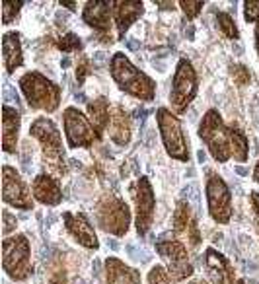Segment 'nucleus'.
<instances>
[{
    "label": "nucleus",
    "instance_id": "6ab92c4d",
    "mask_svg": "<svg viewBox=\"0 0 259 284\" xmlns=\"http://www.w3.org/2000/svg\"><path fill=\"white\" fill-rule=\"evenodd\" d=\"M145 12L143 2H115V20H117V32L119 39L125 37V32L131 28V24L141 18Z\"/></svg>",
    "mask_w": 259,
    "mask_h": 284
},
{
    "label": "nucleus",
    "instance_id": "f8f14e48",
    "mask_svg": "<svg viewBox=\"0 0 259 284\" xmlns=\"http://www.w3.org/2000/svg\"><path fill=\"white\" fill-rule=\"evenodd\" d=\"M4 174V179H2V197H4V203L16 206V208H22V210H30L33 208V201L28 193V187L26 183L22 181V177L16 174L14 168L10 166H4L2 170Z\"/></svg>",
    "mask_w": 259,
    "mask_h": 284
},
{
    "label": "nucleus",
    "instance_id": "c03bdc74",
    "mask_svg": "<svg viewBox=\"0 0 259 284\" xmlns=\"http://www.w3.org/2000/svg\"><path fill=\"white\" fill-rule=\"evenodd\" d=\"M253 179L259 183V162H257V166H255V172H253Z\"/></svg>",
    "mask_w": 259,
    "mask_h": 284
},
{
    "label": "nucleus",
    "instance_id": "f257e3e1",
    "mask_svg": "<svg viewBox=\"0 0 259 284\" xmlns=\"http://www.w3.org/2000/svg\"><path fill=\"white\" fill-rule=\"evenodd\" d=\"M111 76L113 80L117 82V86L131 94L139 99H154V94H156V84L145 74L141 72L139 68L133 66V63L129 61L123 53H115L113 59H111Z\"/></svg>",
    "mask_w": 259,
    "mask_h": 284
},
{
    "label": "nucleus",
    "instance_id": "dca6fc26",
    "mask_svg": "<svg viewBox=\"0 0 259 284\" xmlns=\"http://www.w3.org/2000/svg\"><path fill=\"white\" fill-rule=\"evenodd\" d=\"M111 6L113 2H88L84 12H82V18L88 26L99 30V32H107L109 26H111Z\"/></svg>",
    "mask_w": 259,
    "mask_h": 284
},
{
    "label": "nucleus",
    "instance_id": "1a4fd4ad",
    "mask_svg": "<svg viewBox=\"0 0 259 284\" xmlns=\"http://www.w3.org/2000/svg\"><path fill=\"white\" fill-rule=\"evenodd\" d=\"M207 201H209V212L214 222L228 224L232 218V195L218 175H210L207 181Z\"/></svg>",
    "mask_w": 259,
    "mask_h": 284
},
{
    "label": "nucleus",
    "instance_id": "49530a36",
    "mask_svg": "<svg viewBox=\"0 0 259 284\" xmlns=\"http://www.w3.org/2000/svg\"><path fill=\"white\" fill-rule=\"evenodd\" d=\"M197 156H199V162H205V152H203V150H201Z\"/></svg>",
    "mask_w": 259,
    "mask_h": 284
},
{
    "label": "nucleus",
    "instance_id": "c9c22d12",
    "mask_svg": "<svg viewBox=\"0 0 259 284\" xmlns=\"http://www.w3.org/2000/svg\"><path fill=\"white\" fill-rule=\"evenodd\" d=\"M4 99H6V101H16V103H18V94H16V90H14L12 86H6V88H4Z\"/></svg>",
    "mask_w": 259,
    "mask_h": 284
},
{
    "label": "nucleus",
    "instance_id": "7ed1b4c3",
    "mask_svg": "<svg viewBox=\"0 0 259 284\" xmlns=\"http://www.w3.org/2000/svg\"><path fill=\"white\" fill-rule=\"evenodd\" d=\"M20 88L33 109H43L51 113L61 103V88L39 72H28L26 76H22Z\"/></svg>",
    "mask_w": 259,
    "mask_h": 284
},
{
    "label": "nucleus",
    "instance_id": "c85d7f7f",
    "mask_svg": "<svg viewBox=\"0 0 259 284\" xmlns=\"http://www.w3.org/2000/svg\"><path fill=\"white\" fill-rule=\"evenodd\" d=\"M148 284H174V282L162 267H152V270L148 274Z\"/></svg>",
    "mask_w": 259,
    "mask_h": 284
},
{
    "label": "nucleus",
    "instance_id": "a18cd8bd",
    "mask_svg": "<svg viewBox=\"0 0 259 284\" xmlns=\"http://www.w3.org/2000/svg\"><path fill=\"white\" fill-rule=\"evenodd\" d=\"M68 64H70V59H63V61H61V66H63V68H66Z\"/></svg>",
    "mask_w": 259,
    "mask_h": 284
},
{
    "label": "nucleus",
    "instance_id": "b1692460",
    "mask_svg": "<svg viewBox=\"0 0 259 284\" xmlns=\"http://www.w3.org/2000/svg\"><path fill=\"white\" fill-rule=\"evenodd\" d=\"M230 148L232 154L238 162H245L249 156V146H247V138L240 128H230Z\"/></svg>",
    "mask_w": 259,
    "mask_h": 284
},
{
    "label": "nucleus",
    "instance_id": "2f4dec72",
    "mask_svg": "<svg viewBox=\"0 0 259 284\" xmlns=\"http://www.w3.org/2000/svg\"><path fill=\"white\" fill-rule=\"evenodd\" d=\"M243 16L249 22H259V2H245L243 4Z\"/></svg>",
    "mask_w": 259,
    "mask_h": 284
},
{
    "label": "nucleus",
    "instance_id": "bb28decb",
    "mask_svg": "<svg viewBox=\"0 0 259 284\" xmlns=\"http://www.w3.org/2000/svg\"><path fill=\"white\" fill-rule=\"evenodd\" d=\"M59 47L65 51V53H70V51H80L82 49V41L78 39V35L74 33H66L59 39Z\"/></svg>",
    "mask_w": 259,
    "mask_h": 284
},
{
    "label": "nucleus",
    "instance_id": "79ce46f5",
    "mask_svg": "<svg viewBox=\"0 0 259 284\" xmlns=\"http://www.w3.org/2000/svg\"><path fill=\"white\" fill-rule=\"evenodd\" d=\"M74 99H76L78 103H84V101H86V95L80 92V94H76V95H74Z\"/></svg>",
    "mask_w": 259,
    "mask_h": 284
},
{
    "label": "nucleus",
    "instance_id": "58836bf2",
    "mask_svg": "<svg viewBox=\"0 0 259 284\" xmlns=\"http://www.w3.org/2000/svg\"><path fill=\"white\" fill-rule=\"evenodd\" d=\"M156 4H158L162 10H174V8H176L174 2H156Z\"/></svg>",
    "mask_w": 259,
    "mask_h": 284
},
{
    "label": "nucleus",
    "instance_id": "412c9836",
    "mask_svg": "<svg viewBox=\"0 0 259 284\" xmlns=\"http://www.w3.org/2000/svg\"><path fill=\"white\" fill-rule=\"evenodd\" d=\"M109 136L115 144L125 146L129 140H131V121H129V115L117 107L111 115V125H109Z\"/></svg>",
    "mask_w": 259,
    "mask_h": 284
},
{
    "label": "nucleus",
    "instance_id": "cd10ccee",
    "mask_svg": "<svg viewBox=\"0 0 259 284\" xmlns=\"http://www.w3.org/2000/svg\"><path fill=\"white\" fill-rule=\"evenodd\" d=\"M22 4H24V2H2V24H4V26L12 24V20L18 16Z\"/></svg>",
    "mask_w": 259,
    "mask_h": 284
},
{
    "label": "nucleus",
    "instance_id": "423d86ee",
    "mask_svg": "<svg viewBox=\"0 0 259 284\" xmlns=\"http://www.w3.org/2000/svg\"><path fill=\"white\" fill-rule=\"evenodd\" d=\"M2 265H4V270L16 280H24L32 274L30 241L26 236H14V237L4 239Z\"/></svg>",
    "mask_w": 259,
    "mask_h": 284
},
{
    "label": "nucleus",
    "instance_id": "ea45409f",
    "mask_svg": "<svg viewBox=\"0 0 259 284\" xmlns=\"http://www.w3.org/2000/svg\"><path fill=\"white\" fill-rule=\"evenodd\" d=\"M61 6H66L70 12H74V10H76V2H61Z\"/></svg>",
    "mask_w": 259,
    "mask_h": 284
},
{
    "label": "nucleus",
    "instance_id": "393cba45",
    "mask_svg": "<svg viewBox=\"0 0 259 284\" xmlns=\"http://www.w3.org/2000/svg\"><path fill=\"white\" fill-rule=\"evenodd\" d=\"M216 22H218V28H220V32L224 33V37H228V39H238V37H240L238 28H236V24H234V20H232L230 14L218 12V14H216Z\"/></svg>",
    "mask_w": 259,
    "mask_h": 284
},
{
    "label": "nucleus",
    "instance_id": "39448f33",
    "mask_svg": "<svg viewBox=\"0 0 259 284\" xmlns=\"http://www.w3.org/2000/svg\"><path fill=\"white\" fill-rule=\"evenodd\" d=\"M156 121H158V128L164 140L166 152L181 162H189V144L185 140V134L181 130V125L178 121L176 115H172V111L160 107L156 111Z\"/></svg>",
    "mask_w": 259,
    "mask_h": 284
},
{
    "label": "nucleus",
    "instance_id": "4468645a",
    "mask_svg": "<svg viewBox=\"0 0 259 284\" xmlns=\"http://www.w3.org/2000/svg\"><path fill=\"white\" fill-rule=\"evenodd\" d=\"M63 218H65L66 230L72 234V237H74L80 245L88 247V249H97L99 241H97V237H96V232H94L92 224L88 222V218H86L84 214H70V212H65Z\"/></svg>",
    "mask_w": 259,
    "mask_h": 284
},
{
    "label": "nucleus",
    "instance_id": "aec40b11",
    "mask_svg": "<svg viewBox=\"0 0 259 284\" xmlns=\"http://www.w3.org/2000/svg\"><path fill=\"white\" fill-rule=\"evenodd\" d=\"M2 59L4 66L8 72H14L18 66L24 64V55H22V43H20V33H4L2 37Z\"/></svg>",
    "mask_w": 259,
    "mask_h": 284
},
{
    "label": "nucleus",
    "instance_id": "f704fd0d",
    "mask_svg": "<svg viewBox=\"0 0 259 284\" xmlns=\"http://www.w3.org/2000/svg\"><path fill=\"white\" fill-rule=\"evenodd\" d=\"M185 195H187V199L193 203V206L199 208V189H197V185H187V187H185Z\"/></svg>",
    "mask_w": 259,
    "mask_h": 284
},
{
    "label": "nucleus",
    "instance_id": "5701e85b",
    "mask_svg": "<svg viewBox=\"0 0 259 284\" xmlns=\"http://www.w3.org/2000/svg\"><path fill=\"white\" fill-rule=\"evenodd\" d=\"M88 113H90V119L94 123V128L97 132H101L107 123H109V103L105 97H97L94 101L88 103Z\"/></svg>",
    "mask_w": 259,
    "mask_h": 284
},
{
    "label": "nucleus",
    "instance_id": "72a5a7b5",
    "mask_svg": "<svg viewBox=\"0 0 259 284\" xmlns=\"http://www.w3.org/2000/svg\"><path fill=\"white\" fill-rule=\"evenodd\" d=\"M2 218H4V228H2V232L4 234H10L16 226H18V220L8 212V210H4V214H2Z\"/></svg>",
    "mask_w": 259,
    "mask_h": 284
},
{
    "label": "nucleus",
    "instance_id": "9d476101",
    "mask_svg": "<svg viewBox=\"0 0 259 284\" xmlns=\"http://www.w3.org/2000/svg\"><path fill=\"white\" fill-rule=\"evenodd\" d=\"M63 123H65V132H66V140H68L70 148H84L94 142V138H96L94 128L90 126L88 119L76 107L65 109Z\"/></svg>",
    "mask_w": 259,
    "mask_h": 284
},
{
    "label": "nucleus",
    "instance_id": "a19ab883",
    "mask_svg": "<svg viewBox=\"0 0 259 284\" xmlns=\"http://www.w3.org/2000/svg\"><path fill=\"white\" fill-rule=\"evenodd\" d=\"M255 47H257V53H259V22H257V28H255Z\"/></svg>",
    "mask_w": 259,
    "mask_h": 284
},
{
    "label": "nucleus",
    "instance_id": "e433bc0d",
    "mask_svg": "<svg viewBox=\"0 0 259 284\" xmlns=\"http://www.w3.org/2000/svg\"><path fill=\"white\" fill-rule=\"evenodd\" d=\"M251 203H253V212H255V220H257V226H259V193H251Z\"/></svg>",
    "mask_w": 259,
    "mask_h": 284
},
{
    "label": "nucleus",
    "instance_id": "8fccbe9b",
    "mask_svg": "<svg viewBox=\"0 0 259 284\" xmlns=\"http://www.w3.org/2000/svg\"><path fill=\"white\" fill-rule=\"evenodd\" d=\"M238 284H243V282H242V280H240V282H238Z\"/></svg>",
    "mask_w": 259,
    "mask_h": 284
},
{
    "label": "nucleus",
    "instance_id": "4c0bfd02",
    "mask_svg": "<svg viewBox=\"0 0 259 284\" xmlns=\"http://www.w3.org/2000/svg\"><path fill=\"white\" fill-rule=\"evenodd\" d=\"M127 47L131 49V51H137V49H141V43H139L137 39H129V41H127Z\"/></svg>",
    "mask_w": 259,
    "mask_h": 284
},
{
    "label": "nucleus",
    "instance_id": "37998d69",
    "mask_svg": "<svg viewBox=\"0 0 259 284\" xmlns=\"http://www.w3.org/2000/svg\"><path fill=\"white\" fill-rule=\"evenodd\" d=\"M57 20H59V22H57V24H59V26H61V24H63V26H65V24H66V18H65V16H61V12H59V14H57Z\"/></svg>",
    "mask_w": 259,
    "mask_h": 284
},
{
    "label": "nucleus",
    "instance_id": "20e7f679",
    "mask_svg": "<svg viewBox=\"0 0 259 284\" xmlns=\"http://www.w3.org/2000/svg\"><path fill=\"white\" fill-rule=\"evenodd\" d=\"M199 136L207 142V146H209V150H210V154L216 162L224 164L230 158V154H232L230 128L224 126V123L220 119V113L216 109L207 111V115L203 117L201 126H199Z\"/></svg>",
    "mask_w": 259,
    "mask_h": 284
},
{
    "label": "nucleus",
    "instance_id": "473e14b6",
    "mask_svg": "<svg viewBox=\"0 0 259 284\" xmlns=\"http://www.w3.org/2000/svg\"><path fill=\"white\" fill-rule=\"evenodd\" d=\"M88 74H90V63H88L86 57H80V61L76 64V80H78V84H82Z\"/></svg>",
    "mask_w": 259,
    "mask_h": 284
},
{
    "label": "nucleus",
    "instance_id": "2eb2a0df",
    "mask_svg": "<svg viewBox=\"0 0 259 284\" xmlns=\"http://www.w3.org/2000/svg\"><path fill=\"white\" fill-rule=\"evenodd\" d=\"M205 267H207V272H209L212 284H232L234 282V276H232V270H230L226 259L212 247H209L205 251Z\"/></svg>",
    "mask_w": 259,
    "mask_h": 284
},
{
    "label": "nucleus",
    "instance_id": "ddd939ff",
    "mask_svg": "<svg viewBox=\"0 0 259 284\" xmlns=\"http://www.w3.org/2000/svg\"><path fill=\"white\" fill-rule=\"evenodd\" d=\"M137 230L141 236H145L152 224V216H154V193L150 187V181L146 177L139 179V187H137Z\"/></svg>",
    "mask_w": 259,
    "mask_h": 284
},
{
    "label": "nucleus",
    "instance_id": "6e6552de",
    "mask_svg": "<svg viewBox=\"0 0 259 284\" xmlns=\"http://www.w3.org/2000/svg\"><path fill=\"white\" fill-rule=\"evenodd\" d=\"M129 220H131V214L121 199L105 197L97 205V224L101 230L115 236H125L129 230Z\"/></svg>",
    "mask_w": 259,
    "mask_h": 284
},
{
    "label": "nucleus",
    "instance_id": "4be33fe9",
    "mask_svg": "<svg viewBox=\"0 0 259 284\" xmlns=\"http://www.w3.org/2000/svg\"><path fill=\"white\" fill-rule=\"evenodd\" d=\"M4 117H2V140H4V150L14 152L16 150V142H18V130H20V113L8 105H4Z\"/></svg>",
    "mask_w": 259,
    "mask_h": 284
},
{
    "label": "nucleus",
    "instance_id": "c756f323",
    "mask_svg": "<svg viewBox=\"0 0 259 284\" xmlns=\"http://www.w3.org/2000/svg\"><path fill=\"white\" fill-rule=\"evenodd\" d=\"M179 4L183 8V12L187 14V18H195L205 6V2H201V0H181Z\"/></svg>",
    "mask_w": 259,
    "mask_h": 284
},
{
    "label": "nucleus",
    "instance_id": "de8ad7c7",
    "mask_svg": "<svg viewBox=\"0 0 259 284\" xmlns=\"http://www.w3.org/2000/svg\"><path fill=\"white\" fill-rule=\"evenodd\" d=\"M236 172H238V174H240V175H245V174H247V172H245V170H243V168H236Z\"/></svg>",
    "mask_w": 259,
    "mask_h": 284
},
{
    "label": "nucleus",
    "instance_id": "0eeeda50",
    "mask_svg": "<svg viewBox=\"0 0 259 284\" xmlns=\"http://www.w3.org/2000/svg\"><path fill=\"white\" fill-rule=\"evenodd\" d=\"M197 94V74L193 64L187 59H181L178 63L176 74H174V84H172V94H170V101L174 105L176 111H185L187 105L191 103V99Z\"/></svg>",
    "mask_w": 259,
    "mask_h": 284
},
{
    "label": "nucleus",
    "instance_id": "9b49d317",
    "mask_svg": "<svg viewBox=\"0 0 259 284\" xmlns=\"http://www.w3.org/2000/svg\"><path fill=\"white\" fill-rule=\"evenodd\" d=\"M156 251L166 261V265H168V268H170V272L174 274L176 280H183V278L193 274V267L187 259V251L179 241H174V239L158 241Z\"/></svg>",
    "mask_w": 259,
    "mask_h": 284
},
{
    "label": "nucleus",
    "instance_id": "7c9ffc66",
    "mask_svg": "<svg viewBox=\"0 0 259 284\" xmlns=\"http://www.w3.org/2000/svg\"><path fill=\"white\" fill-rule=\"evenodd\" d=\"M232 76H234V80H236L240 86H245V84L249 82V72H247V68L242 66V64H234V66H232Z\"/></svg>",
    "mask_w": 259,
    "mask_h": 284
},
{
    "label": "nucleus",
    "instance_id": "a211bd4d",
    "mask_svg": "<svg viewBox=\"0 0 259 284\" xmlns=\"http://www.w3.org/2000/svg\"><path fill=\"white\" fill-rule=\"evenodd\" d=\"M107 267V284H141L139 270L127 267L115 257H109L105 261Z\"/></svg>",
    "mask_w": 259,
    "mask_h": 284
},
{
    "label": "nucleus",
    "instance_id": "a878e982",
    "mask_svg": "<svg viewBox=\"0 0 259 284\" xmlns=\"http://www.w3.org/2000/svg\"><path fill=\"white\" fill-rule=\"evenodd\" d=\"M189 203H179L176 212H174V228L176 232H187L189 228Z\"/></svg>",
    "mask_w": 259,
    "mask_h": 284
},
{
    "label": "nucleus",
    "instance_id": "09e8293b",
    "mask_svg": "<svg viewBox=\"0 0 259 284\" xmlns=\"http://www.w3.org/2000/svg\"><path fill=\"white\" fill-rule=\"evenodd\" d=\"M189 284H207L205 280H193V282H189Z\"/></svg>",
    "mask_w": 259,
    "mask_h": 284
},
{
    "label": "nucleus",
    "instance_id": "f03ea898",
    "mask_svg": "<svg viewBox=\"0 0 259 284\" xmlns=\"http://www.w3.org/2000/svg\"><path fill=\"white\" fill-rule=\"evenodd\" d=\"M30 134H33L43 144V160L45 166H49L55 174H65V150H63V140L55 126V123L47 117H39L32 123Z\"/></svg>",
    "mask_w": 259,
    "mask_h": 284
},
{
    "label": "nucleus",
    "instance_id": "f3484780",
    "mask_svg": "<svg viewBox=\"0 0 259 284\" xmlns=\"http://www.w3.org/2000/svg\"><path fill=\"white\" fill-rule=\"evenodd\" d=\"M32 187H33V197L43 205L55 206V205H59L63 201V193H61L57 181L51 175H37L33 179Z\"/></svg>",
    "mask_w": 259,
    "mask_h": 284
}]
</instances>
